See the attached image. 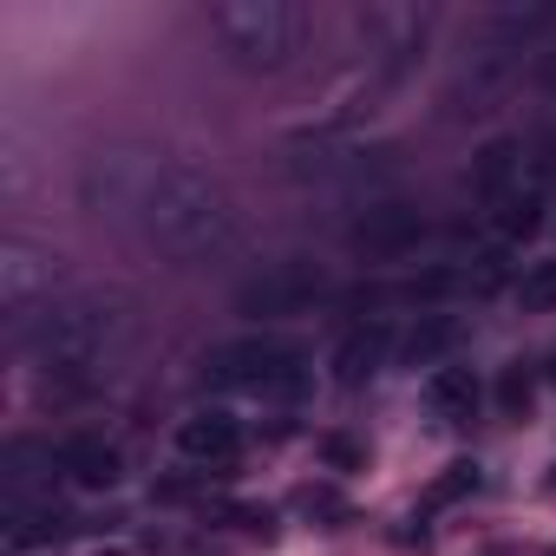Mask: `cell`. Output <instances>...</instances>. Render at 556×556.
<instances>
[{
	"label": "cell",
	"mask_w": 556,
	"mask_h": 556,
	"mask_svg": "<svg viewBox=\"0 0 556 556\" xmlns=\"http://www.w3.org/2000/svg\"><path fill=\"white\" fill-rule=\"evenodd\" d=\"M426 406H432V419L465 426V419L478 413V380H471V367H439V374L426 380Z\"/></svg>",
	"instance_id": "cell-13"
},
{
	"label": "cell",
	"mask_w": 556,
	"mask_h": 556,
	"mask_svg": "<svg viewBox=\"0 0 556 556\" xmlns=\"http://www.w3.org/2000/svg\"><path fill=\"white\" fill-rule=\"evenodd\" d=\"M79 517L73 510H60L53 497H34V504H8V543L14 549H27V543H53V536H66Z\"/></svg>",
	"instance_id": "cell-12"
},
{
	"label": "cell",
	"mask_w": 556,
	"mask_h": 556,
	"mask_svg": "<svg viewBox=\"0 0 556 556\" xmlns=\"http://www.w3.org/2000/svg\"><path fill=\"white\" fill-rule=\"evenodd\" d=\"M118 334H125V315L105 295H66V302H47V308H34L21 321V348L47 374H86V367H99Z\"/></svg>",
	"instance_id": "cell-2"
},
{
	"label": "cell",
	"mask_w": 556,
	"mask_h": 556,
	"mask_svg": "<svg viewBox=\"0 0 556 556\" xmlns=\"http://www.w3.org/2000/svg\"><path fill=\"white\" fill-rule=\"evenodd\" d=\"M517 302H523V315H549V308H556V262H530V268H523Z\"/></svg>",
	"instance_id": "cell-17"
},
{
	"label": "cell",
	"mask_w": 556,
	"mask_h": 556,
	"mask_svg": "<svg viewBox=\"0 0 556 556\" xmlns=\"http://www.w3.org/2000/svg\"><path fill=\"white\" fill-rule=\"evenodd\" d=\"M445 348H458V321H445V315H432V321H419V328L406 334V348H400V354H406L413 367H432V361H439Z\"/></svg>",
	"instance_id": "cell-16"
},
{
	"label": "cell",
	"mask_w": 556,
	"mask_h": 556,
	"mask_svg": "<svg viewBox=\"0 0 556 556\" xmlns=\"http://www.w3.org/2000/svg\"><path fill=\"white\" fill-rule=\"evenodd\" d=\"M530 400H536V374H530L523 361H510V367H504V380H497V406H504L510 419H523V413H530Z\"/></svg>",
	"instance_id": "cell-19"
},
{
	"label": "cell",
	"mask_w": 556,
	"mask_h": 556,
	"mask_svg": "<svg viewBox=\"0 0 556 556\" xmlns=\"http://www.w3.org/2000/svg\"><path fill=\"white\" fill-rule=\"evenodd\" d=\"M387 354H393V328H380V321H374V328H354V334L334 348V361H328V367H334V380H341V387H361V380H374V374L387 367Z\"/></svg>",
	"instance_id": "cell-10"
},
{
	"label": "cell",
	"mask_w": 556,
	"mask_h": 556,
	"mask_svg": "<svg viewBox=\"0 0 556 556\" xmlns=\"http://www.w3.org/2000/svg\"><path fill=\"white\" fill-rule=\"evenodd\" d=\"M549 380H556V367H549Z\"/></svg>",
	"instance_id": "cell-22"
},
{
	"label": "cell",
	"mask_w": 556,
	"mask_h": 556,
	"mask_svg": "<svg viewBox=\"0 0 556 556\" xmlns=\"http://www.w3.org/2000/svg\"><path fill=\"white\" fill-rule=\"evenodd\" d=\"M536 223H543V197H536V190H510V197H497V236H504V242L536 236Z\"/></svg>",
	"instance_id": "cell-15"
},
{
	"label": "cell",
	"mask_w": 556,
	"mask_h": 556,
	"mask_svg": "<svg viewBox=\"0 0 556 556\" xmlns=\"http://www.w3.org/2000/svg\"><path fill=\"white\" fill-rule=\"evenodd\" d=\"M419 236H426V216L413 203H374L367 216L348 223V249L367 255V262H393V255L419 249Z\"/></svg>",
	"instance_id": "cell-6"
},
{
	"label": "cell",
	"mask_w": 556,
	"mask_h": 556,
	"mask_svg": "<svg viewBox=\"0 0 556 556\" xmlns=\"http://www.w3.org/2000/svg\"><path fill=\"white\" fill-rule=\"evenodd\" d=\"M53 282H60V255L8 249V262H0V302H8L14 315H27L34 302L47 308V302H53Z\"/></svg>",
	"instance_id": "cell-7"
},
{
	"label": "cell",
	"mask_w": 556,
	"mask_h": 556,
	"mask_svg": "<svg viewBox=\"0 0 556 556\" xmlns=\"http://www.w3.org/2000/svg\"><path fill=\"white\" fill-rule=\"evenodd\" d=\"M177 452L197 458V465H229V458L242 452V426H236L229 413H190V419L177 426Z\"/></svg>",
	"instance_id": "cell-9"
},
{
	"label": "cell",
	"mask_w": 556,
	"mask_h": 556,
	"mask_svg": "<svg viewBox=\"0 0 556 556\" xmlns=\"http://www.w3.org/2000/svg\"><path fill=\"white\" fill-rule=\"evenodd\" d=\"M86 177L92 184L105 177V203L138 210V229L164 255H177V262H210V255H229L242 242V223H236L229 197L203 170H190V164H164V157H144V164L99 157Z\"/></svg>",
	"instance_id": "cell-1"
},
{
	"label": "cell",
	"mask_w": 556,
	"mask_h": 556,
	"mask_svg": "<svg viewBox=\"0 0 556 556\" xmlns=\"http://www.w3.org/2000/svg\"><path fill=\"white\" fill-rule=\"evenodd\" d=\"M478 190H484L491 203L510 197V190H523V144H510V138L484 144V157H478Z\"/></svg>",
	"instance_id": "cell-14"
},
{
	"label": "cell",
	"mask_w": 556,
	"mask_h": 556,
	"mask_svg": "<svg viewBox=\"0 0 556 556\" xmlns=\"http://www.w3.org/2000/svg\"><path fill=\"white\" fill-rule=\"evenodd\" d=\"M8 471V504H34V497H53V471H60V452H47V445H34V439H14L8 445V458H0Z\"/></svg>",
	"instance_id": "cell-8"
},
{
	"label": "cell",
	"mask_w": 556,
	"mask_h": 556,
	"mask_svg": "<svg viewBox=\"0 0 556 556\" xmlns=\"http://www.w3.org/2000/svg\"><path fill=\"white\" fill-rule=\"evenodd\" d=\"M465 491H478V465L471 458H458V465H445L432 484H426V510H439V504H458Z\"/></svg>",
	"instance_id": "cell-18"
},
{
	"label": "cell",
	"mask_w": 556,
	"mask_h": 556,
	"mask_svg": "<svg viewBox=\"0 0 556 556\" xmlns=\"http://www.w3.org/2000/svg\"><path fill=\"white\" fill-rule=\"evenodd\" d=\"M60 471H66L73 484H86V491H112V484L125 478V458H118V445H105V439H73V445H60Z\"/></svg>",
	"instance_id": "cell-11"
},
{
	"label": "cell",
	"mask_w": 556,
	"mask_h": 556,
	"mask_svg": "<svg viewBox=\"0 0 556 556\" xmlns=\"http://www.w3.org/2000/svg\"><path fill=\"white\" fill-rule=\"evenodd\" d=\"M321 452H328V458H334V465H361V445H348V439H328V445H321Z\"/></svg>",
	"instance_id": "cell-21"
},
{
	"label": "cell",
	"mask_w": 556,
	"mask_h": 556,
	"mask_svg": "<svg viewBox=\"0 0 556 556\" xmlns=\"http://www.w3.org/2000/svg\"><path fill=\"white\" fill-rule=\"evenodd\" d=\"M203 367H210L216 387H236V393H255V400H302L315 387L302 348H289V341H229Z\"/></svg>",
	"instance_id": "cell-4"
},
{
	"label": "cell",
	"mask_w": 556,
	"mask_h": 556,
	"mask_svg": "<svg viewBox=\"0 0 556 556\" xmlns=\"http://www.w3.org/2000/svg\"><path fill=\"white\" fill-rule=\"evenodd\" d=\"M321 295H328V282H321L315 262H275V268L255 275V282L236 289V308L255 315V321H268V315H302V308H315Z\"/></svg>",
	"instance_id": "cell-5"
},
{
	"label": "cell",
	"mask_w": 556,
	"mask_h": 556,
	"mask_svg": "<svg viewBox=\"0 0 556 556\" xmlns=\"http://www.w3.org/2000/svg\"><path fill=\"white\" fill-rule=\"evenodd\" d=\"M302 510L308 517H341V497L334 491H302Z\"/></svg>",
	"instance_id": "cell-20"
},
{
	"label": "cell",
	"mask_w": 556,
	"mask_h": 556,
	"mask_svg": "<svg viewBox=\"0 0 556 556\" xmlns=\"http://www.w3.org/2000/svg\"><path fill=\"white\" fill-rule=\"evenodd\" d=\"M210 27L242 73H275L302 47V8H289V0H223Z\"/></svg>",
	"instance_id": "cell-3"
}]
</instances>
